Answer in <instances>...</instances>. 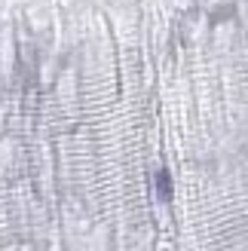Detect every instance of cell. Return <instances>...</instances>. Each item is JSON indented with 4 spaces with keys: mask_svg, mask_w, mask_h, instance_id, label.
<instances>
[{
    "mask_svg": "<svg viewBox=\"0 0 248 251\" xmlns=\"http://www.w3.org/2000/svg\"><path fill=\"white\" fill-rule=\"evenodd\" d=\"M153 181H156V193H159V199H163V202H169V199H172V178H169V172L159 169Z\"/></svg>",
    "mask_w": 248,
    "mask_h": 251,
    "instance_id": "cell-1",
    "label": "cell"
}]
</instances>
